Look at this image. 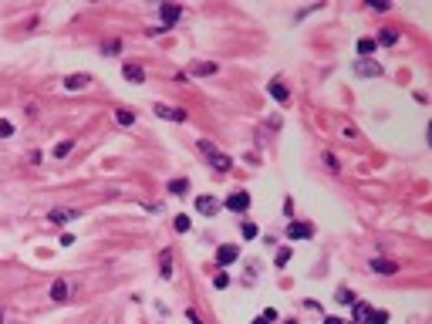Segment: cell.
<instances>
[{"mask_svg": "<svg viewBox=\"0 0 432 324\" xmlns=\"http://www.w3.org/2000/svg\"><path fill=\"white\" fill-rule=\"evenodd\" d=\"M7 135H14V125L10 122H0V138H7Z\"/></svg>", "mask_w": 432, "mask_h": 324, "instance_id": "cell-29", "label": "cell"}, {"mask_svg": "<svg viewBox=\"0 0 432 324\" xmlns=\"http://www.w3.org/2000/svg\"><path fill=\"white\" fill-rule=\"evenodd\" d=\"M375 48H378V44H375L371 37H361V41H358V54H361V58H368V54H375Z\"/></svg>", "mask_w": 432, "mask_h": 324, "instance_id": "cell-19", "label": "cell"}, {"mask_svg": "<svg viewBox=\"0 0 432 324\" xmlns=\"http://www.w3.org/2000/svg\"><path fill=\"white\" fill-rule=\"evenodd\" d=\"M395 41H399V31H395V27H385V31L378 34V41H375V44H385V48H392Z\"/></svg>", "mask_w": 432, "mask_h": 324, "instance_id": "cell-16", "label": "cell"}, {"mask_svg": "<svg viewBox=\"0 0 432 324\" xmlns=\"http://www.w3.org/2000/svg\"><path fill=\"white\" fill-rule=\"evenodd\" d=\"M189 74H199V78L216 74V65H213V61H196V65H189Z\"/></svg>", "mask_w": 432, "mask_h": 324, "instance_id": "cell-13", "label": "cell"}, {"mask_svg": "<svg viewBox=\"0 0 432 324\" xmlns=\"http://www.w3.org/2000/svg\"><path fill=\"white\" fill-rule=\"evenodd\" d=\"M324 162H328V169H331V172H338V169H341V166H338V159H334V155H324Z\"/></svg>", "mask_w": 432, "mask_h": 324, "instance_id": "cell-30", "label": "cell"}, {"mask_svg": "<svg viewBox=\"0 0 432 324\" xmlns=\"http://www.w3.org/2000/svg\"><path fill=\"white\" fill-rule=\"evenodd\" d=\"M253 324H270V321H264V318H253Z\"/></svg>", "mask_w": 432, "mask_h": 324, "instance_id": "cell-34", "label": "cell"}, {"mask_svg": "<svg viewBox=\"0 0 432 324\" xmlns=\"http://www.w3.org/2000/svg\"><path fill=\"white\" fill-rule=\"evenodd\" d=\"M179 14H183V7H176V3H162V7H159V17H162V27H169V24H176V20H179Z\"/></svg>", "mask_w": 432, "mask_h": 324, "instance_id": "cell-6", "label": "cell"}, {"mask_svg": "<svg viewBox=\"0 0 432 324\" xmlns=\"http://www.w3.org/2000/svg\"><path fill=\"white\" fill-rule=\"evenodd\" d=\"M226 209H233V213H247L250 209V193H233L226 199Z\"/></svg>", "mask_w": 432, "mask_h": 324, "instance_id": "cell-4", "label": "cell"}, {"mask_svg": "<svg viewBox=\"0 0 432 324\" xmlns=\"http://www.w3.org/2000/svg\"><path fill=\"white\" fill-rule=\"evenodd\" d=\"M155 115L169 119V122H186V112L183 108H169V105H155Z\"/></svg>", "mask_w": 432, "mask_h": 324, "instance_id": "cell-9", "label": "cell"}, {"mask_svg": "<svg viewBox=\"0 0 432 324\" xmlns=\"http://www.w3.org/2000/svg\"><path fill=\"white\" fill-rule=\"evenodd\" d=\"M48 220L58 223V226H65V223H71V220H81V213H78V209H51Z\"/></svg>", "mask_w": 432, "mask_h": 324, "instance_id": "cell-7", "label": "cell"}, {"mask_svg": "<svg viewBox=\"0 0 432 324\" xmlns=\"http://www.w3.org/2000/svg\"><path fill=\"white\" fill-rule=\"evenodd\" d=\"M324 324H345L341 318H324Z\"/></svg>", "mask_w": 432, "mask_h": 324, "instance_id": "cell-33", "label": "cell"}, {"mask_svg": "<svg viewBox=\"0 0 432 324\" xmlns=\"http://www.w3.org/2000/svg\"><path fill=\"white\" fill-rule=\"evenodd\" d=\"M88 85H91V74H71V78H65V88L68 91H81Z\"/></svg>", "mask_w": 432, "mask_h": 324, "instance_id": "cell-10", "label": "cell"}, {"mask_svg": "<svg viewBox=\"0 0 432 324\" xmlns=\"http://www.w3.org/2000/svg\"><path fill=\"white\" fill-rule=\"evenodd\" d=\"M236 257H240V250H236L233 243H223V247L216 250V263H219V267H230Z\"/></svg>", "mask_w": 432, "mask_h": 324, "instance_id": "cell-5", "label": "cell"}, {"mask_svg": "<svg viewBox=\"0 0 432 324\" xmlns=\"http://www.w3.org/2000/svg\"><path fill=\"white\" fill-rule=\"evenodd\" d=\"M199 149H203V152L210 155V166H213L216 172H230V166H233V162H230V155L216 152V149H213V142H206V138H203V142H199Z\"/></svg>", "mask_w": 432, "mask_h": 324, "instance_id": "cell-1", "label": "cell"}, {"mask_svg": "<svg viewBox=\"0 0 432 324\" xmlns=\"http://www.w3.org/2000/svg\"><path fill=\"white\" fill-rule=\"evenodd\" d=\"M334 297H338V304H355V294H351L348 287H338V294H334Z\"/></svg>", "mask_w": 432, "mask_h": 324, "instance_id": "cell-22", "label": "cell"}, {"mask_svg": "<svg viewBox=\"0 0 432 324\" xmlns=\"http://www.w3.org/2000/svg\"><path fill=\"white\" fill-rule=\"evenodd\" d=\"M71 149H74V142H71V138H68V142H61V145L54 149V159H65V155H68Z\"/></svg>", "mask_w": 432, "mask_h": 324, "instance_id": "cell-23", "label": "cell"}, {"mask_svg": "<svg viewBox=\"0 0 432 324\" xmlns=\"http://www.w3.org/2000/svg\"><path fill=\"white\" fill-rule=\"evenodd\" d=\"M368 7H371V10H388V7H392V3H388V0H371V3H368Z\"/></svg>", "mask_w": 432, "mask_h": 324, "instance_id": "cell-28", "label": "cell"}, {"mask_svg": "<svg viewBox=\"0 0 432 324\" xmlns=\"http://www.w3.org/2000/svg\"><path fill=\"white\" fill-rule=\"evenodd\" d=\"M240 233H243V240H253L257 237V226L253 223H240Z\"/></svg>", "mask_w": 432, "mask_h": 324, "instance_id": "cell-25", "label": "cell"}, {"mask_svg": "<svg viewBox=\"0 0 432 324\" xmlns=\"http://www.w3.org/2000/svg\"><path fill=\"white\" fill-rule=\"evenodd\" d=\"M122 74H125V81H135V85H142L145 81V71L139 65H125L122 68Z\"/></svg>", "mask_w": 432, "mask_h": 324, "instance_id": "cell-12", "label": "cell"}, {"mask_svg": "<svg viewBox=\"0 0 432 324\" xmlns=\"http://www.w3.org/2000/svg\"><path fill=\"white\" fill-rule=\"evenodd\" d=\"M196 209H199L203 216H216V213H219V203H216V196H199V199H196Z\"/></svg>", "mask_w": 432, "mask_h": 324, "instance_id": "cell-8", "label": "cell"}, {"mask_svg": "<svg viewBox=\"0 0 432 324\" xmlns=\"http://www.w3.org/2000/svg\"><path fill=\"white\" fill-rule=\"evenodd\" d=\"M226 284H230V277H226V273H216V277H213V287H216V290H226Z\"/></svg>", "mask_w": 432, "mask_h": 324, "instance_id": "cell-26", "label": "cell"}, {"mask_svg": "<svg viewBox=\"0 0 432 324\" xmlns=\"http://www.w3.org/2000/svg\"><path fill=\"white\" fill-rule=\"evenodd\" d=\"M361 321H368V324H388V311H371V307H368Z\"/></svg>", "mask_w": 432, "mask_h": 324, "instance_id": "cell-15", "label": "cell"}, {"mask_svg": "<svg viewBox=\"0 0 432 324\" xmlns=\"http://www.w3.org/2000/svg\"><path fill=\"white\" fill-rule=\"evenodd\" d=\"M65 297H68V284L65 280H54L51 284V301H65Z\"/></svg>", "mask_w": 432, "mask_h": 324, "instance_id": "cell-17", "label": "cell"}, {"mask_svg": "<svg viewBox=\"0 0 432 324\" xmlns=\"http://www.w3.org/2000/svg\"><path fill=\"white\" fill-rule=\"evenodd\" d=\"M267 91H270L277 102H287V98H290V91L284 88V81H270V85H267Z\"/></svg>", "mask_w": 432, "mask_h": 324, "instance_id": "cell-14", "label": "cell"}, {"mask_svg": "<svg viewBox=\"0 0 432 324\" xmlns=\"http://www.w3.org/2000/svg\"><path fill=\"white\" fill-rule=\"evenodd\" d=\"M290 254H294V250H290V247H284V250L277 254V267H284V263H287V260H290Z\"/></svg>", "mask_w": 432, "mask_h": 324, "instance_id": "cell-27", "label": "cell"}, {"mask_svg": "<svg viewBox=\"0 0 432 324\" xmlns=\"http://www.w3.org/2000/svg\"><path fill=\"white\" fill-rule=\"evenodd\" d=\"M186 318H189V324H203V318H199L196 311H186Z\"/></svg>", "mask_w": 432, "mask_h": 324, "instance_id": "cell-32", "label": "cell"}, {"mask_svg": "<svg viewBox=\"0 0 432 324\" xmlns=\"http://www.w3.org/2000/svg\"><path fill=\"white\" fill-rule=\"evenodd\" d=\"M287 324H297V321H287Z\"/></svg>", "mask_w": 432, "mask_h": 324, "instance_id": "cell-35", "label": "cell"}, {"mask_svg": "<svg viewBox=\"0 0 432 324\" xmlns=\"http://www.w3.org/2000/svg\"><path fill=\"white\" fill-rule=\"evenodd\" d=\"M169 193L172 196H186L189 193V179H172V183H169Z\"/></svg>", "mask_w": 432, "mask_h": 324, "instance_id": "cell-18", "label": "cell"}, {"mask_svg": "<svg viewBox=\"0 0 432 324\" xmlns=\"http://www.w3.org/2000/svg\"><path fill=\"white\" fill-rule=\"evenodd\" d=\"M115 122H118V125H132V122H135V112H129V108H118V112H115Z\"/></svg>", "mask_w": 432, "mask_h": 324, "instance_id": "cell-20", "label": "cell"}, {"mask_svg": "<svg viewBox=\"0 0 432 324\" xmlns=\"http://www.w3.org/2000/svg\"><path fill=\"white\" fill-rule=\"evenodd\" d=\"M162 277H172V254H162Z\"/></svg>", "mask_w": 432, "mask_h": 324, "instance_id": "cell-24", "label": "cell"}, {"mask_svg": "<svg viewBox=\"0 0 432 324\" xmlns=\"http://www.w3.org/2000/svg\"><path fill=\"white\" fill-rule=\"evenodd\" d=\"M260 318H264V321H270V324H274V321H277V311H274V307H267V311H264Z\"/></svg>", "mask_w": 432, "mask_h": 324, "instance_id": "cell-31", "label": "cell"}, {"mask_svg": "<svg viewBox=\"0 0 432 324\" xmlns=\"http://www.w3.org/2000/svg\"><path fill=\"white\" fill-rule=\"evenodd\" d=\"M371 270H375V273H382V277H388V273H395V270H399V263H392V260H371Z\"/></svg>", "mask_w": 432, "mask_h": 324, "instance_id": "cell-11", "label": "cell"}, {"mask_svg": "<svg viewBox=\"0 0 432 324\" xmlns=\"http://www.w3.org/2000/svg\"><path fill=\"white\" fill-rule=\"evenodd\" d=\"M351 71H355L358 78H378V74H382V65L371 61V58H358V61L351 65Z\"/></svg>", "mask_w": 432, "mask_h": 324, "instance_id": "cell-2", "label": "cell"}, {"mask_svg": "<svg viewBox=\"0 0 432 324\" xmlns=\"http://www.w3.org/2000/svg\"><path fill=\"white\" fill-rule=\"evenodd\" d=\"M287 237H290V240H311V237H314V226H311V223H297V220H294V223H287Z\"/></svg>", "mask_w": 432, "mask_h": 324, "instance_id": "cell-3", "label": "cell"}, {"mask_svg": "<svg viewBox=\"0 0 432 324\" xmlns=\"http://www.w3.org/2000/svg\"><path fill=\"white\" fill-rule=\"evenodd\" d=\"M189 223H193V220H189V216H186V213H179V216H176V223H172V226H176V233H186V230H189Z\"/></svg>", "mask_w": 432, "mask_h": 324, "instance_id": "cell-21", "label": "cell"}]
</instances>
